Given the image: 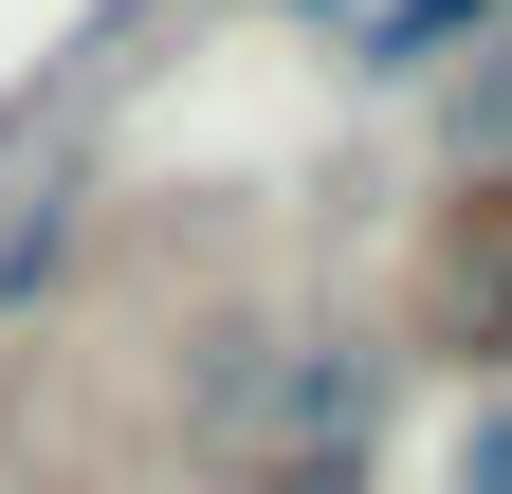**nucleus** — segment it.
I'll list each match as a JSON object with an SVG mask.
<instances>
[{"instance_id":"nucleus-1","label":"nucleus","mask_w":512,"mask_h":494,"mask_svg":"<svg viewBox=\"0 0 512 494\" xmlns=\"http://www.w3.org/2000/svg\"><path fill=\"white\" fill-rule=\"evenodd\" d=\"M458 19H494V0H384V19H366V55H439Z\"/></svg>"},{"instance_id":"nucleus-2","label":"nucleus","mask_w":512,"mask_h":494,"mask_svg":"<svg viewBox=\"0 0 512 494\" xmlns=\"http://www.w3.org/2000/svg\"><path fill=\"white\" fill-rule=\"evenodd\" d=\"M458 494H512V385L476 403V440H458Z\"/></svg>"}]
</instances>
